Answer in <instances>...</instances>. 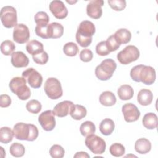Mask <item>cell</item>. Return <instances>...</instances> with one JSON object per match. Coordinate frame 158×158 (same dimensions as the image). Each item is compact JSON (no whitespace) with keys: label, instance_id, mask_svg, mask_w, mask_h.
<instances>
[{"label":"cell","instance_id":"6da1fadb","mask_svg":"<svg viewBox=\"0 0 158 158\" xmlns=\"http://www.w3.org/2000/svg\"><path fill=\"white\" fill-rule=\"evenodd\" d=\"M96 28L93 22L89 20L82 21L78 27L76 33V41L83 48L89 46L92 42V36L95 33Z\"/></svg>","mask_w":158,"mask_h":158},{"label":"cell","instance_id":"7a4b0ae2","mask_svg":"<svg viewBox=\"0 0 158 158\" xmlns=\"http://www.w3.org/2000/svg\"><path fill=\"white\" fill-rule=\"evenodd\" d=\"M13 132L16 139L19 140H25L33 141L38 136V130L33 124H28L23 122L16 123L13 128Z\"/></svg>","mask_w":158,"mask_h":158},{"label":"cell","instance_id":"3957f363","mask_svg":"<svg viewBox=\"0 0 158 158\" xmlns=\"http://www.w3.org/2000/svg\"><path fill=\"white\" fill-rule=\"evenodd\" d=\"M9 86L11 91L15 94L20 100H27L31 96L30 89L26 85V80L22 77L12 78L9 82Z\"/></svg>","mask_w":158,"mask_h":158},{"label":"cell","instance_id":"277c9868","mask_svg":"<svg viewBox=\"0 0 158 158\" xmlns=\"http://www.w3.org/2000/svg\"><path fill=\"white\" fill-rule=\"evenodd\" d=\"M117 68L116 62L112 59H106L101 62L95 69L96 77L102 81L110 79Z\"/></svg>","mask_w":158,"mask_h":158},{"label":"cell","instance_id":"5b68a950","mask_svg":"<svg viewBox=\"0 0 158 158\" xmlns=\"http://www.w3.org/2000/svg\"><path fill=\"white\" fill-rule=\"evenodd\" d=\"M44 89L46 95L51 99H57L63 94L61 83L56 78H48L44 83Z\"/></svg>","mask_w":158,"mask_h":158},{"label":"cell","instance_id":"8992f818","mask_svg":"<svg viewBox=\"0 0 158 158\" xmlns=\"http://www.w3.org/2000/svg\"><path fill=\"white\" fill-rule=\"evenodd\" d=\"M139 55V51L135 46L128 45L117 54V58L120 64L127 65L138 59Z\"/></svg>","mask_w":158,"mask_h":158},{"label":"cell","instance_id":"52a82bcc","mask_svg":"<svg viewBox=\"0 0 158 158\" xmlns=\"http://www.w3.org/2000/svg\"><path fill=\"white\" fill-rule=\"evenodd\" d=\"M0 17L3 26L6 28H10L17 25V11L12 6L3 7L1 10Z\"/></svg>","mask_w":158,"mask_h":158},{"label":"cell","instance_id":"ba28073f","mask_svg":"<svg viewBox=\"0 0 158 158\" xmlns=\"http://www.w3.org/2000/svg\"><path fill=\"white\" fill-rule=\"evenodd\" d=\"M86 147L95 154H103L106 151V144L105 141L94 134H91L86 136L85 141Z\"/></svg>","mask_w":158,"mask_h":158},{"label":"cell","instance_id":"9c48e42d","mask_svg":"<svg viewBox=\"0 0 158 158\" xmlns=\"http://www.w3.org/2000/svg\"><path fill=\"white\" fill-rule=\"evenodd\" d=\"M29 85L33 88H39L43 82V77L35 69L28 68L24 70L22 74Z\"/></svg>","mask_w":158,"mask_h":158},{"label":"cell","instance_id":"30bf717a","mask_svg":"<svg viewBox=\"0 0 158 158\" xmlns=\"http://www.w3.org/2000/svg\"><path fill=\"white\" fill-rule=\"evenodd\" d=\"M38 122L45 131H52L56 127V119L52 110H48L43 112L38 117Z\"/></svg>","mask_w":158,"mask_h":158},{"label":"cell","instance_id":"8fae6325","mask_svg":"<svg viewBox=\"0 0 158 158\" xmlns=\"http://www.w3.org/2000/svg\"><path fill=\"white\" fill-rule=\"evenodd\" d=\"M30 34L28 27L23 23L17 24L14 28L13 40L19 44H24L30 39Z\"/></svg>","mask_w":158,"mask_h":158},{"label":"cell","instance_id":"7c38bea8","mask_svg":"<svg viewBox=\"0 0 158 158\" xmlns=\"http://www.w3.org/2000/svg\"><path fill=\"white\" fill-rule=\"evenodd\" d=\"M122 112L127 122H133L138 120L141 115L138 107L132 103L125 104L122 107Z\"/></svg>","mask_w":158,"mask_h":158},{"label":"cell","instance_id":"4fadbf2b","mask_svg":"<svg viewBox=\"0 0 158 158\" xmlns=\"http://www.w3.org/2000/svg\"><path fill=\"white\" fill-rule=\"evenodd\" d=\"M104 4L102 0H92L89 2L86 6L87 15L92 19H98L102 14V6Z\"/></svg>","mask_w":158,"mask_h":158},{"label":"cell","instance_id":"5bb4252c","mask_svg":"<svg viewBox=\"0 0 158 158\" xmlns=\"http://www.w3.org/2000/svg\"><path fill=\"white\" fill-rule=\"evenodd\" d=\"M49 8L56 19H63L68 15V10L62 1L54 0L51 1L49 4Z\"/></svg>","mask_w":158,"mask_h":158},{"label":"cell","instance_id":"9a60e30c","mask_svg":"<svg viewBox=\"0 0 158 158\" xmlns=\"http://www.w3.org/2000/svg\"><path fill=\"white\" fill-rule=\"evenodd\" d=\"M156 77L155 69L151 66L144 65L139 73V81L147 85L153 84L156 80Z\"/></svg>","mask_w":158,"mask_h":158},{"label":"cell","instance_id":"2e32d148","mask_svg":"<svg viewBox=\"0 0 158 158\" xmlns=\"http://www.w3.org/2000/svg\"><path fill=\"white\" fill-rule=\"evenodd\" d=\"M73 103L70 101H64L56 104L53 109L54 115L58 117H64L70 114Z\"/></svg>","mask_w":158,"mask_h":158},{"label":"cell","instance_id":"e0dca14e","mask_svg":"<svg viewBox=\"0 0 158 158\" xmlns=\"http://www.w3.org/2000/svg\"><path fill=\"white\" fill-rule=\"evenodd\" d=\"M11 64L16 68L26 67L29 64V59L22 51H16L11 55Z\"/></svg>","mask_w":158,"mask_h":158},{"label":"cell","instance_id":"ac0fdd59","mask_svg":"<svg viewBox=\"0 0 158 158\" xmlns=\"http://www.w3.org/2000/svg\"><path fill=\"white\" fill-rule=\"evenodd\" d=\"M48 31L49 38H59L64 34V27L59 23L52 22L48 24Z\"/></svg>","mask_w":158,"mask_h":158},{"label":"cell","instance_id":"d6986e66","mask_svg":"<svg viewBox=\"0 0 158 158\" xmlns=\"http://www.w3.org/2000/svg\"><path fill=\"white\" fill-rule=\"evenodd\" d=\"M153 99V94L148 89H141L137 95V101L139 104L143 106L149 105Z\"/></svg>","mask_w":158,"mask_h":158},{"label":"cell","instance_id":"ffe728a7","mask_svg":"<svg viewBox=\"0 0 158 158\" xmlns=\"http://www.w3.org/2000/svg\"><path fill=\"white\" fill-rule=\"evenodd\" d=\"M114 36L117 42L120 44H125L129 43L131 38V32L126 28H120L116 31Z\"/></svg>","mask_w":158,"mask_h":158},{"label":"cell","instance_id":"44dd1931","mask_svg":"<svg viewBox=\"0 0 158 158\" xmlns=\"http://www.w3.org/2000/svg\"><path fill=\"white\" fill-rule=\"evenodd\" d=\"M135 149L141 154L148 153L151 149V143L146 138H139L135 143Z\"/></svg>","mask_w":158,"mask_h":158},{"label":"cell","instance_id":"7402d4cb","mask_svg":"<svg viewBox=\"0 0 158 158\" xmlns=\"http://www.w3.org/2000/svg\"><path fill=\"white\" fill-rule=\"evenodd\" d=\"M143 126L149 130H152L157 127L158 120L156 114L149 112L146 114L142 120Z\"/></svg>","mask_w":158,"mask_h":158},{"label":"cell","instance_id":"603a6c76","mask_svg":"<svg viewBox=\"0 0 158 158\" xmlns=\"http://www.w3.org/2000/svg\"><path fill=\"white\" fill-rule=\"evenodd\" d=\"M100 103L104 106H112L117 101L116 97L115 94L109 91H106L102 92L99 98Z\"/></svg>","mask_w":158,"mask_h":158},{"label":"cell","instance_id":"cb8c5ba5","mask_svg":"<svg viewBox=\"0 0 158 158\" xmlns=\"http://www.w3.org/2000/svg\"><path fill=\"white\" fill-rule=\"evenodd\" d=\"M86 114V109L83 106L80 104H73L69 114L74 120H80L85 117Z\"/></svg>","mask_w":158,"mask_h":158},{"label":"cell","instance_id":"d4e9b609","mask_svg":"<svg viewBox=\"0 0 158 158\" xmlns=\"http://www.w3.org/2000/svg\"><path fill=\"white\" fill-rule=\"evenodd\" d=\"M117 94L121 100L127 101L133 98L134 91L130 85H122L118 89Z\"/></svg>","mask_w":158,"mask_h":158},{"label":"cell","instance_id":"484cf974","mask_svg":"<svg viewBox=\"0 0 158 158\" xmlns=\"http://www.w3.org/2000/svg\"><path fill=\"white\" fill-rule=\"evenodd\" d=\"M115 129V123L112 119L105 118L101 121L99 125V130L101 133L105 135L108 136L112 134Z\"/></svg>","mask_w":158,"mask_h":158},{"label":"cell","instance_id":"4316f807","mask_svg":"<svg viewBox=\"0 0 158 158\" xmlns=\"http://www.w3.org/2000/svg\"><path fill=\"white\" fill-rule=\"evenodd\" d=\"M26 50L30 54L34 56L44 51L43 44L37 40H31L27 44Z\"/></svg>","mask_w":158,"mask_h":158},{"label":"cell","instance_id":"83f0119b","mask_svg":"<svg viewBox=\"0 0 158 158\" xmlns=\"http://www.w3.org/2000/svg\"><path fill=\"white\" fill-rule=\"evenodd\" d=\"M14 132L9 127H3L0 130V141L3 144H8L12 141Z\"/></svg>","mask_w":158,"mask_h":158},{"label":"cell","instance_id":"f1b7e54d","mask_svg":"<svg viewBox=\"0 0 158 158\" xmlns=\"http://www.w3.org/2000/svg\"><path fill=\"white\" fill-rule=\"evenodd\" d=\"M80 131L83 136H87L94 134L96 131L95 125L91 121H86L82 123L80 127Z\"/></svg>","mask_w":158,"mask_h":158},{"label":"cell","instance_id":"f546056e","mask_svg":"<svg viewBox=\"0 0 158 158\" xmlns=\"http://www.w3.org/2000/svg\"><path fill=\"white\" fill-rule=\"evenodd\" d=\"M9 151L12 156L15 157H20L24 155L25 149L23 144L19 143H14L10 146Z\"/></svg>","mask_w":158,"mask_h":158},{"label":"cell","instance_id":"4dcf8cb0","mask_svg":"<svg viewBox=\"0 0 158 158\" xmlns=\"http://www.w3.org/2000/svg\"><path fill=\"white\" fill-rule=\"evenodd\" d=\"M15 49L14 43L10 40H5L1 44V51L5 56H10Z\"/></svg>","mask_w":158,"mask_h":158},{"label":"cell","instance_id":"1f68e13d","mask_svg":"<svg viewBox=\"0 0 158 158\" xmlns=\"http://www.w3.org/2000/svg\"><path fill=\"white\" fill-rule=\"evenodd\" d=\"M64 54L70 57L75 56L78 52V46L73 42H69L64 44L63 47Z\"/></svg>","mask_w":158,"mask_h":158},{"label":"cell","instance_id":"d6a6232c","mask_svg":"<svg viewBox=\"0 0 158 158\" xmlns=\"http://www.w3.org/2000/svg\"><path fill=\"white\" fill-rule=\"evenodd\" d=\"M109 151L112 156L118 157L122 156L125 154V148L122 144L115 143L110 146Z\"/></svg>","mask_w":158,"mask_h":158},{"label":"cell","instance_id":"836d02e7","mask_svg":"<svg viewBox=\"0 0 158 158\" xmlns=\"http://www.w3.org/2000/svg\"><path fill=\"white\" fill-rule=\"evenodd\" d=\"M42 108L41 104L36 99H31L26 104L27 110L31 114L39 113Z\"/></svg>","mask_w":158,"mask_h":158},{"label":"cell","instance_id":"e575fe53","mask_svg":"<svg viewBox=\"0 0 158 158\" xmlns=\"http://www.w3.org/2000/svg\"><path fill=\"white\" fill-rule=\"evenodd\" d=\"M35 22L36 25H48L49 21V17L48 14L44 11L38 12L34 17Z\"/></svg>","mask_w":158,"mask_h":158},{"label":"cell","instance_id":"d590c367","mask_svg":"<svg viewBox=\"0 0 158 158\" xmlns=\"http://www.w3.org/2000/svg\"><path fill=\"white\" fill-rule=\"evenodd\" d=\"M49 154L52 158H62L65 154V150L61 146L54 144L49 149Z\"/></svg>","mask_w":158,"mask_h":158},{"label":"cell","instance_id":"8d00e7d4","mask_svg":"<svg viewBox=\"0 0 158 158\" xmlns=\"http://www.w3.org/2000/svg\"><path fill=\"white\" fill-rule=\"evenodd\" d=\"M107 2L110 7L115 11H122L127 6L125 0H110Z\"/></svg>","mask_w":158,"mask_h":158},{"label":"cell","instance_id":"74e56055","mask_svg":"<svg viewBox=\"0 0 158 158\" xmlns=\"http://www.w3.org/2000/svg\"><path fill=\"white\" fill-rule=\"evenodd\" d=\"M32 57H33V61L36 64H40V65L46 64L48 62V59H49L48 53L44 51H43V52H41L39 54L32 56Z\"/></svg>","mask_w":158,"mask_h":158},{"label":"cell","instance_id":"f35d334b","mask_svg":"<svg viewBox=\"0 0 158 158\" xmlns=\"http://www.w3.org/2000/svg\"><path fill=\"white\" fill-rule=\"evenodd\" d=\"M106 46L110 52L117 51L120 48V44L115 40L114 35H110L106 41Z\"/></svg>","mask_w":158,"mask_h":158},{"label":"cell","instance_id":"ab89813d","mask_svg":"<svg viewBox=\"0 0 158 158\" xmlns=\"http://www.w3.org/2000/svg\"><path fill=\"white\" fill-rule=\"evenodd\" d=\"M96 53L101 56H105L109 54L110 52L107 48L106 41L99 42L96 46Z\"/></svg>","mask_w":158,"mask_h":158},{"label":"cell","instance_id":"60d3db41","mask_svg":"<svg viewBox=\"0 0 158 158\" xmlns=\"http://www.w3.org/2000/svg\"><path fill=\"white\" fill-rule=\"evenodd\" d=\"M48 26V24L36 25L35 27V33L37 35V36L43 39H49Z\"/></svg>","mask_w":158,"mask_h":158},{"label":"cell","instance_id":"b9f144b4","mask_svg":"<svg viewBox=\"0 0 158 158\" xmlns=\"http://www.w3.org/2000/svg\"><path fill=\"white\" fill-rule=\"evenodd\" d=\"M93 54L89 49H84L80 52V59L84 62H88L92 60Z\"/></svg>","mask_w":158,"mask_h":158},{"label":"cell","instance_id":"7bdbcfd3","mask_svg":"<svg viewBox=\"0 0 158 158\" xmlns=\"http://www.w3.org/2000/svg\"><path fill=\"white\" fill-rule=\"evenodd\" d=\"M144 65H138L133 67L130 71V77L131 79L136 81V82H140L139 80V73L141 68L143 67Z\"/></svg>","mask_w":158,"mask_h":158},{"label":"cell","instance_id":"ee69618b","mask_svg":"<svg viewBox=\"0 0 158 158\" xmlns=\"http://www.w3.org/2000/svg\"><path fill=\"white\" fill-rule=\"evenodd\" d=\"M11 98L10 97L6 94H1L0 96V106L1 107H7L11 104Z\"/></svg>","mask_w":158,"mask_h":158},{"label":"cell","instance_id":"f6af8a7d","mask_svg":"<svg viewBox=\"0 0 158 158\" xmlns=\"http://www.w3.org/2000/svg\"><path fill=\"white\" fill-rule=\"evenodd\" d=\"M73 157L75 158H80V157H83V158H89L90 156L86 152H83V151H80V152H77L73 156Z\"/></svg>","mask_w":158,"mask_h":158}]
</instances>
